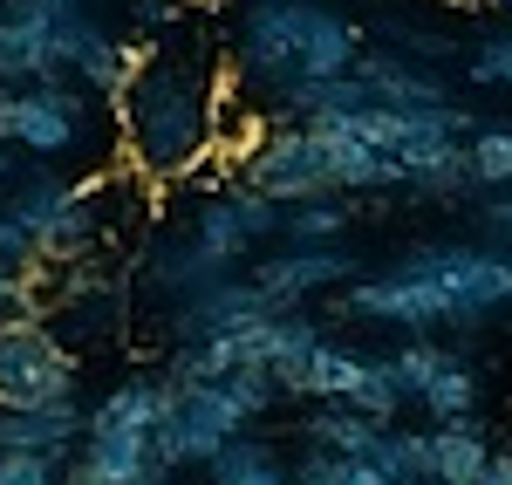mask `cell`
<instances>
[{"label":"cell","mask_w":512,"mask_h":485,"mask_svg":"<svg viewBox=\"0 0 512 485\" xmlns=\"http://www.w3.org/2000/svg\"><path fill=\"white\" fill-rule=\"evenodd\" d=\"M219 96L226 82L212 69L205 48H144L137 69L123 76L117 103V137H123V164L137 178H185L212 158L219 137Z\"/></svg>","instance_id":"1"},{"label":"cell","mask_w":512,"mask_h":485,"mask_svg":"<svg viewBox=\"0 0 512 485\" xmlns=\"http://www.w3.org/2000/svg\"><path fill=\"white\" fill-rule=\"evenodd\" d=\"M342 301L362 322L410 328V335L478 322V315L512 308V246H424L396 260L390 274L355 281Z\"/></svg>","instance_id":"2"},{"label":"cell","mask_w":512,"mask_h":485,"mask_svg":"<svg viewBox=\"0 0 512 485\" xmlns=\"http://www.w3.org/2000/svg\"><path fill=\"white\" fill-rule=\"evenodd\" d=\"M362 55V28L349 14H335L328 0H253L239 14V82L253 96H287L301 82L342 76Z\"/></svg>","instance_id":"3"},{"label":"cell","mask_w":512,"mask_h":485,"mask_svg":"<svg viewBox=\"0 0 512 485\" xmlns=\"http://www.w3.org/2000/svg\"><path fill=\"white\" fill-rule=\"evenodd\" d=\"M96 28L82 0H7L0 7V82H69L76 41Z\"/></svg>","instance_id":"4"},{"label":"cell","mask_w":512,"mask_h":485,"mask_svg":"<svg viewBox=\"0 0 512 485\" xmlns=\"http://www.w3.org/2000/svg\"><path fill=\"white\" fill-rule=\"evenodd\" d=\"M76 383V349H62L41 315H0V410L76 404Z\"/></svg>","instance_id":"5"},{"label":"cell","mask_w":512,"mask_h":485,"mask_svg":"<svg viewBox=\"0 0 512 485\" xmlns=\"http://www.w3.org/2000/svg\"><path fill=\"white\" fill-rule=\"evenodd\" d=\"M123 219H130V205H123L117 178H69V192L55 199V212L35 226V260H41V267L96 260Z\"/></svg>","instance_id":"6"},{"label":"cell","mask_w":512,"mask_h":485,"mask_svg":"<svg viewBox=\"0 0 512 485\" xmlns=\"http://www.w3.org/2000/svg\"><path fill=\"white\" fill-rule=\"evenodd\" d=\"M239 164H246V185L274 205H301V199H328L335 192V164H328V144H321L315 123L267 130Z\"/></svg>","instance_id":"7"},{"label":"cell","mask_w":512,"mask_h":485,"mask_svg":"<svg viewBox=\"0 0 512 485\" xmlns=\"http://www.w3.org/2000/svg\"><path fill=\"white\" fill-rule=\"evenodd\" d=\"M41 322L55 328L62 349H103V342H117L123 322H130V287H123V274H110V267L76 260V267L55 281V315H41Z\"/></svg>","instance_id":"8"},{"label":"cell","mask_w":512,"mask_h":485,"mask_svg":"<svg viewBox=\"0 0 512 485\" xmlns=\"http://www.w3.org/2000/svg\"><path fill=\"white\" fill-rule=\"evenodd\" d=\"M239 431H246V417H239V404L219 383H185V390H171V410H164V424L151 431V458H158V472L205 465Z\"/></svg>","instance_id":"9"},{"label":"cell","mask_w":512,"mask_h":485,"mask_svg":"<svg viewBox=\"0 0 512 485\" xmlns=\"http://www.w3.org/2000/svg\"><path fill=\"white\" fill-rule=\"evenodd\" d=\"M212 260H226V267H239V260H253L267 240H280V205L260 199L253 185H233V192H212V199H198L192 226H185Z\"/></svg>","instance_id":"10"},{"label":"cell","mask_w":512,"mask_h":485,"mask_svg":"<svg viewBox=\"0 0 512 485\" xmlns=\"http://www.w3.org/2000/svg\"><path fill=\"white\" fill-rule=\"evenodd\" d=\"M89 137V96L76 82H28L14 89V151L28 158H69Z\"/></svg>","instance_id":"11"},{"label":"cell","mask_w":512,"mask_h":485,"mask_svg":"<svg viewBox=\"0 0 512 485\" xmlns=\"http://www.w3.org/2000/svg\"><path fill=\"white\" fill-rule=\"evenodd\" d=\"M253 315H274V301L253 287V274H219L212 287H198V294H185V301L164 308L178 349H185V342H212V335H226V328L253 322Z\"/></svg>","instance_id":"12"},{"label":"cell","mask_w":512,"mask_h":485,"mask_svg":"<svg viewBox=\"0 0 512 485\" xmlns=\"http://www.w3.org/2000/svg\"><path fill=\"white\" fill-rule=\"evenodd\" d=\"M355 274V260L342 246H287L274 260H253V287L274 301V308H301L328 287H342Z\"/></svg>","instance_id":"13"},{"label":"cell","mask_w":512,"mask_h":485,"mask_svg":"<svg viewBox=\"0 0 512 485\" xmlns=\"http://www.w3.org/2000/svg\"><path fill=\"white\" fill-rule=\"evenodd\" d=\"M355 82H362V96L376 103V110H437V103H451V82L437 76L431 62H410V55H355Z\"/></svg>","instance_id":"14"},{"label":"cell","mask_w":512,"mask_h":485,"mask_svg":"<svg viewBox=\"0 0 512 485\" xmlns=\"http://www.w3.org/2000/svg\"><path fill=\"white\" fill-rule=\"evenodd\" d=\"M219 274H233L226 260H212L205 246L192 240V233H171V240H158L151 253H144V294L151 301H185V294H198V287H212Z\"/></svg>","instance_id":"15"},{"label":"cell","mask_w":512,"mask_h":485,"mask_svg":"<svg viewBox=\"0 0 512 485\" xmlns=\"http://www.w3.org/2000/svg\"><path fill=\"white\" fill-rule=\"evenodd\" d=\"M369 363H376V356H355V349H342V342L321 335L315 349H308V363H301V376L287 383V397H308V404H355Z\"/></svg>","instance_id":"16"},{"label":"cell","mask_w":512,"mask_h":485,"mask_svg":"<svg viewBox=\"0 0 512 485\" xmlns=\"http://www.w3.org/2000/svg\"><path fill=\"white\" fill-rule=\"evenodd\" d=\"M164 410H171V383L164 376H130V383H117L103 404L82 417V438L89 431H144L151 438L164 424Z\"/></svg>","instance_id":"17"},{"label":"cell","mask_w":512,"mask_h":485,"mask_svg":"<svg viewBox=\"0 0 512 485\" xmlns=\"http://www.w3.org/2000/svg\"><path fill=\"white\" fill-rule=\"evenodd\" d=\"M82 438V410L76 404H48V410H0V451H41V458H69Z\"/></svg>","instance_id":"18"},{"label":"cell","mask_w":512,"mask_h":485,"mask_svg":"<svg viewBox=\"0 0 512 485\" xmlns=\"http://www.w3.org/2000/svg\"><path fill=\"white\" fill-rule=\"evenodd\" d=\"M492 465V438L478 417H451L431 424V479L437 485H478V472Z\"/></svg>","instance_id":"19"},{"label":"cell","mask_w":512,"mask_h":485,"mask_svg":"<svg viewBox=\"0 0 512 485\" xmlns=\"http://www.w3.org/2000/svg\"><path fill=\"white\" fill-rule=\"evenodd\" d=\"M205 485H294V472L280 465V451L267 438H226V445L205 458Z\"/></svg>","instance_id":"20"},{"label":"cell","mask_w":512,"mask_h":485,"mask_svg":"<svg viewBox=\"0 0 512 485\" xmlns=\"http://www.w3.org/2000/svg\"><path fill=\"white\" fill-rule=\"evenodd\" d=\"M376 431H383V424L362 417V410H349V404H315L308 417H301V445L335 451V458H369Z\"/></svg>","instance_id":"21"},{"label":"cell","mask_w":512,"mask_h":485,"mask_svg":"<svg viewBox=\"0 0 512 485\" xmlns=\"http://www.w3.org/2000/svg\"><path fill=\"white\" fill-rule=\"evenodd\" d=\"M82 465H89L103 485H130V479H144V472H158V458H151V438H144V431H89Z\"/></svg>","instance_id":"22"},{"label":"cell","mask_w":512,"mask_h":485,"mask_svg":"<svg viewBox=\"0 0 512 485\" xmlns=\"http://www.w3.org/2000/svg\"><path fill=\"white\" fill-rule=\"evenodd\" d=\"M355 226V212L342 192L328 199H301V205H280V240L287 246H342V233Z\"/></svg>","instance_id":"23"},{"label":"cell","mask_w":512,"mask_h":485,"mask_svg":"<svg viewBox=\"0 0 512 485\" xmlns=\"http://www.w3.org/2000/svg\"><path fill=\"white\" fill-rule=\"evenodd\" d=\"M465 171H472V199L506 192L512 185V123H472V137H465Z\"/></svg>","instance_id":"24"},{"label":"cell","mask_w":512,"mask_h":485,"mask_svg":"<svg viewBox=\"0 0 512 485\" xmlns=\"http://www.w3.org/2000/svg\"><path fill=\"white\" fill-rule=\"evenodd\" d=\"M417 410H424L431 424H451V417H478V369L465 363V356H444V363H437V376L424 383Z\"/></svg>","instance_id":"25"},{"label":"cell","mask_w":512,"mask_h":485,"mask_svg":"<svg viewBox=\"0 0 512 485\" xmlns=\"http://www.w3.org/2000/svg\"><path fill=\"white\" fill-rule=\"evenodd\" d=\"M369 458H376V472L390 485L431 479V431H396V424H383L376 445H369Z\"/></svg>","instance_id":"26"},{"label":"cell","mask_w":512,"mask_h":485,"mask_svg":"<svg viewBox=\"0 0 512 485\" xmlns=\"http://www.w3.org/2000/svg\"><path fill=\"white\" fill-rule=\"evenodd\" d=\"M294 485H390L376 472V458H335V451H301V465H294Z\"/></svg>","instance_id":"27"},{"label":"cell","mask_w":512,"mask_h":485,"mask_svg":"<svg viewBox=\"0 0 512 485\" xmlns=\"http://www.w3.org/2000/svg\"><path fill=\"white\" fill-rule=\"evenodd\" d=\"M376 35L390 41L396 55H410V62H444V55H458V41L424 28V21H410V14H390V21H376Z\"/></svg>","instance_id":"28"},{"label":"cell","mask_w":512,"mask_h":485,"mask_svg":"<svg viewBox=\"0 0 512 485\" xmlns=\"http://www.w3.org/2000/svg\"><path fill=\"white\" fill-rule=\"evenodd\" d=\"M62 192H69V178H55V171H28V178H21V185H14L0 205H7V212L28 226V240H35V226L55 212V199H62Z\"/></svg>","instance_id":"29"},{"label":"cell","mask_w":512,"mask_h":485,"mask_svg":"<svg viewBox=\"0 0 512 485\" xmlns=\"http://www.w3.org/2000/svg\"><path fill=\"white\" fill-rule=\"evenodd\" d=\"M458 62H465V76H472L478 89H512V28H499V35L472 41Z\"/></svg>","instance_id":"30"},{"label":"cell","mask_w":512,"mask_h":485,"mask_svg":"<svg viewBox=\"0 0 512 485\" xmlns=\"http://www.w3.org/2000/svg\"><path fill=\"white\" fill-rule=\"evenodd\" d=\"M444 356H451V349H437V342H424V335H417V342H403V349L390 356V376H396V390H403V404H417V397H424V383L437 376Z\"/></svg>","instance_id":"31"},{"label":"cell","mask_w":512,"mask_h":485,"mask_svg":"<svg viewBox=\"0 0 512 485\" xmlns=\"http://www.w3.org/2000/svg\"><path fill=\"white\" fill-rule=\"evenodd\" d=\"M219 390L239 404V417H246V424H253V417H267V410L280 404L274 369H233V376H219Z\"/></svg>","instance_id":"32"},{"label":"cell","mask_w":512,"mask_h":485,"mask_svg":"<svg viewBox=\"0 0 512 485\" xmlns=\"http://www.w3.org/2000/svg\"><path fill=\"white\" fill-rule=\"evenodd\" d=\"M0 485H62V458H41V451H0Z\"/></svg>","instance_id":"33"},{"label":"cell","mask_w":512,"mask_h":485,"mask_svg":"<svg viewBox=\"0 0 512 485\" xmlns=\"http://www.w3.org/2000/svg\"><path fill=\"white\" fill-rule=\"evenodd\" d=\"M35 294L41 287L28 281V260H7V253H0V315H41Z\"/></svg>","instance_id":"34"},{"label":"cell","mask_w":512,"mask_h":485,"mask_svg":"<svg viewBox=\"0 0 512 485\" xmlns=\"http://www.w3.org/2000/svg\"><path fill=\"white\" fill-rule=\"evenodd\" d=\"M478 226H485V240H492V246H512V185L478 199Z\"/></svg>","instance_id":"35"},{"label":"cell","mask_w":512,"mask_h":485,"mask_svg":"<svg viewBox=\"0 0 512 485\" xmlns=\"http://www.w3.org/2000/svg\"><path fill=\"white\" fill-rule=\"evenodd\" d=\"M185 14V0H130V21L137 28H171Z\"/></svg>","instance_id":"36"},{"label":"cell","mask_w":512,"mask_h":485,"mask_svg":"<svg viewBox=\"0 0 512 485\" xmlns=\"http://www.w3.org/2000/svg\"><path fill=\"white\" fill-rule=\"evenodd\" d=\"M0 253H7V260H35V240H28V226H21L7 205H0Z\"/></svg>","instance_id":"37"},{"label":"cell","mask_w":512,"mask_h":485,"mask_svg":"<svg viewBox=\"0 0 512 485\" xmlns=\"http://www.w3.org/2000/svg\"><path fill=\"white\" fill-rule=\"evenodd\" d=\"M21 178H28V164H21V151H14V144H0V199H7V192H14Z\"/></svg>","instance_id":"38"},{"label":"cell","mask_w":512,"mask_h":485,"mask_svg":"<svg viewBox=\"0 0 512 485\" xmlns=\"http://www.w3.org/2000/svg\"><path fill=\"white\" fill-rule=\"evenodd\" d=\"M478 485H512V458H492V465L478 472Z\"/></svg>","instance_id":"39"},{"label":"cell","mask_w":512,"mask_h":485,"mask_svg":"<svg viewBox=\"0 0 512 485\" xmlns=\"http://www.w3.org/2000/svg\"><path fill=\"white\" fill-rule=\"evenodd\" d=\"M130 485H171V472H144V479H130Z\"/></svg>","instance_id":"40"},{"label":"cell","mask_w":512,"mask_h":485,"mask_svg":"<svg viewBox=\"0 0 512 485\" xmlns=\"http://www.w3.org/2000/svg\"><path fill=\"white\" fill-rule=\"evenodd\" d=\"M485 7H499V14H506V21H512V0H485Z\"/></svg>","instance_id":"41"},{"label":"cell","mask_w":512,"mask_h":485,"mask_svg":"<svg viewBox=\"0 0 512 485\" xmlns=\"http://www.w3.org/2000/svg\"><path fill=\"white\" fill-rule=\"evenodd\" d=\"M410 485H437V479H410Z\"/></svg>","instance_id":"42"},{"label":"cell","mask_w":512,"mask_h":485,"mask_svg":"<svg viewBox=\"0 0 512 485\" xmlns=\"http://www.w3.org/2000/svg\"><path fill=\"white\" fill-rule=\"evenodd\" d=\"M0 7H7V0H0Z\"/></svg>","instance_id":"43"}]
</instances>
